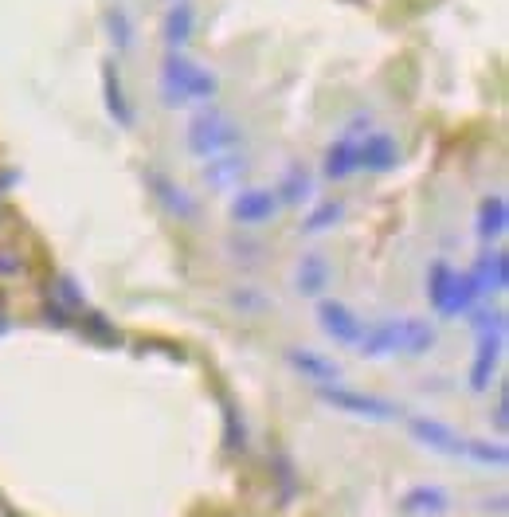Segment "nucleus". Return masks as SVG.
I'll return each instance as SVG.
<instances>
[{
    "label": "nucleus",
    "mask_w": 509,
    "mask_h": 517,
    "mask_svg": "<svg viewBox=\"0 0 509 517\" xmlns=\"http://www.w3.org/2000/svg\"><path fill=\"white\" fill-rule=\"evenodd\" d=\"M435 349V326H427L423 318H388L365 326V337L357 345L361 357L369 361H384V357H419Z\"/></svg>",
    "instance_id": "obj_1"
},
{
    "label": "nucleus",
    "mask_w": 509,
    "mask_h": 517,
    "mask_svg": "<svg viewBox=\"0 0 509 517\" xmlns=\"http://www.w3.org/2000/svg\"><path fill=\"white\" fill-rule=\"evenodd\" d=\"M408 431L416 435L423 447L439 451V455H451V459H466V463H478V467H506V447L502 443H486V439H466L459 431H451L447 423L439 420H416L408 423Z\"/></svg>",
    "instance_id": "obj_2"
},
{
    "label": "nucleus",
    "mask_w": 509,
    "mask_h": 517,
    "mask_svg": "<svg viewBox=\"0 0 509 517\" xmlns=\"http://www.w3.org/2000/svg\"><path fill=\"white\" fill-rule=\"evenodd\" d=\"M216 75L200 63H192L185 51H165L161 59V98L169 106H188V102H212L216 98Z\"/></svg>",
    "instance_id": "obj_3"
},
{
    "label": "nucleus",
    "mask_w": 509,
    "mask_h": 517,
    "mask_svg": "<svg viewBox=\"0 0 509 517\" xmlns=\"http://www.w3.org/2000/svg\"><path fill=\"white\" fill-rule=\"evenodd\" d=\"M185 141H188V153H196V157L212 161V157L235 153V145L243 141V130L228 118V110H220V106L204 102V106H196V110H192V118H188Z\"/></svg>",
    "instance_id": "obj_4"
},
{
    "label": "nucleus",
    "mask_w": 509,
    "mask_h": 517,
    "mask_svg": "<svg viewBox=\"0 0 509 517\" xmlns=\"http://www.w3.org/2000/svg\"><path fill=\"white\" fill-rule=\"evenodd\" d=\"M427 298H431V306H435L443 318H459V314H470L474 306H482V298H478L470 275H459V271H455L451 263H443V259L427 267Z\"/></svg>",
    "instance_id": "obj_5"
},
{
    "label": "nucleus",
    "mask_w": 509,
    "mask_h": 517,
    "mask_svg": "<svg viewBox=\"0 0 509 517\" xmlns=\"http://www.w3.org/2000/svg\"><path fill=\"white\" fill-rule=\"evenodd\" d=\"M322 400L333 404L337 412H349V416H361V420L384 423V420H404V408L384 400V396H372V392H353V388H341V384H322Z\"/></svg>",
    "instance_id": "obj_6"
},
{
    "label": "nucleus",
    "mask_w": 509,
    "mask_h": 517,
    "mask_svg": "<svg viewBox=\"0 0 509 517\" xmlns=\"http://www.w3.org/2000/svg\"><path fill=\"white\" fill-rule=\"evenodd\" d=\"M318 322H322V329L333 341H341V345H349V349L361 345L365 326H369V322H361V318H357L345 302H337V298H322V302H318Z\"/></svg>",
    "instance_id": "obj_7"
},
{
    "label": "nucleus",
    "mask_w": 509,
    "mask_h": 517,
    "mask_svg": "<svg viewBox=\"0 0 509 517\" xmlns=\"http://www.w3.org/2000/svg\"><path fill=\"white\" fill-rule=\"evenodd\" d=\"M506 279H509V259L502 247L486 251V255L474 263V271H470V282H474V290H478L482 302H486L490 294H502V290H506Z\"/></svg>",
    "instance_id": "obj_8"
},
{
    "label": "nucleus",
    "mask_w": 509,
    "mask_h": 517,
    "mask_svg": "<svg viewBox=\"0 0 509 517\" xmlns=\"http://www.w3.org/2000/svg\"><path fill=\"white\" fill-rule=\"evenodd\" d=\"M396 161H400V149H396V138H392V134L376 130V134H365V138H361L357 169H365V173H388Z\"/></svg>",
    "instance_id": "obj_9"
},
{
    "label": "nucleus",
    "mask_w": 509,
    "mask_h": 517,
    "mask_svg": "<svg viewBox=\"0 0 509 517\" xmlns=\"http://www.w3.org/2000/svg\"><path fill=\"white\" fill-rule=\"evenodd\" d=\"M278 212V200L271 188H243L232 200V220L239 224H267Z\"/></svg>",
    "instance_id": "obj_10"
},
{
    "label": "nucleus",
    "mask_w": 509,
    "mask_h": 517,
    "mask_svg": "<svg viewBox=\"0 0 509 517\" xmlns=\"http://www.w3.org/2000/svg\"><path fill=\"white\" fill-rule=\"evenodd\" d=\"M145 181H149V192L157 196V204H161L169 216H177V220H192V216H196V204H192V196H188L181 185H173L165 173L149 169V173H145Z\"/></svg>",
    "instance_id": "obj_11"
},
{
    "label": "nucleus",
    "mask_w": 509,
    "mask_h": 517,
    "mask_svg": "<svg viewBox=\"0 0 509 517\" xmlns=\"http://www.w3.org/2000/svg\"><path fill=\"white\" fill-rule=\"evenodd\" d=\"M357 153H361V138L357 134H345L337 138L329 149H325V161H322V177L325 181H345L357 173Z\"/></svg>",
    "instance_id": "obj_12"
},
{
    "label": "nucleus",
    "mask_w": 509,
    "mask_h": 517,
    "mask_svg": "<svg viewBox=\"0 0 509 517\" xmlns=\"http://www.w3.org/2000/svg\"><path fill=\"white\" fill-rule=\"evenodd\" d=\"M278 208H310L314 204V177L302 165H290L275 188Z\"/></svg>",
    "instance_id": "obj_13"
},
{
    "label": "nucleus",
    "mask_w": 509,
    "mask_h": 517,
    "mask_svg": "<svg viewBox=\"0 0 509 517\" xmlns=\"http://www.w3.org/2000/svg\"><path fill=\"white\" fill-rule=\"evenodd\" d=\"M192 32H196V12H192L188 0H177V4L165 12V20H161V40H165L169 51H185Z\"/></svg>",
    "instance_id": "obj_14"
},
{
    "label": "nucleus",
    "mask_w": 509,
    "mask_h": 517,
    "mask_svg": "<svg viewBox=\"0 0 509 517\" xmlns=\"http://www.w3.org/2000/svg\"><path fill=\"white\" fill-rule=\"evenodd\" d=\"M243 177H247V157H239V153L212 157V161L204 165V181H208V188H216V192L239 185Z\"/></svg>",
    "instance_id": "obj_15"
},
{
    "label": "nucleus",
    "mask_w": 509,
    "mask_h": 517,
    "mask_svg": "<svg viewBox=\"0 0 509 517\" xmlns=\"http://www.w3.org/2000/svg\"><path fill=\"white\" fill-rule=\"evenodd\" d=\"M451 506V498L439 490V486H416L412 494L400 498V510L412 517H443Z\"/></svg>",
    "instance_id": "obj_16"
},
{
    "label": "nucleus",
    "mask_w": 509,
    "mask_h": 517,
    "mask_svg": "<svg viewBox=\"0 0 509 517\" xmlns=\"http://www.w3.org/2000/svg\"><path fill=\"white\" fill-rule=\"evenodd\" d=\"M286 361H290L298 373H306L310 380H318V384H337V380H341V369H337L333 361L318 357V353H310V349H290V353H286Z\"/></svg>",
    "instance_id": "obj_17"
},
{
    "label": "nucleus",
    "mask_w": 509,
    "mask_h": 517,
    "mask_svg": "<svg viewBox=\"0 0 509 517\" xmlns=\"http://www.w3.org/2000/svg\"><path fill=\"white\" fill-rule=\"evenodd\" d=\"M106 36H110V44L118 55H130L134 44H138V32H134V16L122 8V4H114L110 12H106Z\"/></svg>",
    "instance_id": "obj_18"
},
{
    "label": "nucleus",
    "mask_w": 509,
    "mask_h": 517,
    "mask_svg": "<svg viewBox=\"0 0 509 517\" xmlns=\"http://www.w3.org/2000/svg\"><path fill=\"white\" fill-rule=\"evenodd\" d=\"M509 224V208L502 196H486L482 208H478V235L490 243V239H502Z\"/></svg>",
    "instance_id": "obj_19"
},
{
    "label": "nucleus",
    "mask_w": 509,
    "mask_h": 517,
    "mask_svg": "<svg viewBox=\"0 0 509 517\" xmlns=\"http://www.w3.org/2000/svg\"><path fill=\"white\" fill-rule=\"evenodd\" d=\"M106 110L118 126H134V110H130V98L122 91V75L114 63H106Z\"/></svg>",
    "instance_id": "obj_20"
},
{
    "label": "nucleus",
    "mask_w": 509,
    "mask_h": 517,
    "mask_svg": "<svg viewBox=\"0 0 509 517\" xmlns=\"http://www.w3.org/2000/svg\"><path fill=\"white\" fill-rule=\"evenodd\" d=\"M294 282H298V290H302V294H322L325 282H329V267H325L322 255H302Z\"/></svg>",
    "instance_id": "obj_21"
},
{
    "label": "nucleus",
    "mask_w": 509,
    "mask_h": 517,
    "mask_svg": "<svg viewBox=\"0 0 509 517\" xmlns=\"http://www.w3.org/2000/svg\"><path fill=\"white\" fill-rule=\"evenodd\" d=\"M341 216H345V204H341V200H322V204H310V212H306V220H302V232L318 235V232H325V228H333Z\"/></svg>",
    "instance_id": "obj_22"
},
{
    "label": "nucleus",
    "mask_w": 509,
    "mask_h": 517,
    "mask_svg": "<svg viewBox=\"0 0 509 517\" xmlns=\"http://www.w3.org/2000/svg\"><path fill=\"white\" fill-rule=\"evenodd\" d=\"M83 290L75 286V279H59L55 282V306H67V310H83Z\"/></svg>",
    "instance_id": "obj_23"
}]
</instances>
